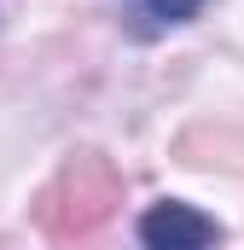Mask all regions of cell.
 <instances>
[{
	"mask_svg": "<svg viewBox=\"0 0 244 250\" xmlns=\"http://www.w3.org/2000/svg\"><path fill=\"white\" fill-rule=\"evenodd\" d=\"M140 239L145 250H215L221 245V227L203 215V209H192V204H157V209H145V221H140Z\"/></svg>",
	"mask_w": 244,
	"mask_h": 250,
	"instance_id": "2",
	"label": "cell"
},
{
	"mask_svg": "<svg viewBox=\"0 0 244 250\" xmlns=\"http://www.w3.org/2000/svg\"><path fill=\"white\" fill-rule=\"evenodd\" d=\"M117 204H122V175L111 169V157L81 151V157H70L59 175L41 187L35 221H41L53 239H81V233H93L99 221H111Z\"/></svg>",
	"mask_w": 244,
	"mask_h": 250,
	"instance_id": "1",
	"label": "cell"
},
{
	"mask_svg": "<svg viewBox=\"0 0 244 250\" xmlns=\"http://www.w3.org/2000/svg\"><path fill=\"white\" fill-rule=\"evenodd\" d=\"M198 6H203V0H145V23H151V29H163V23H186Z\"/></svg>",
	"mask_w": 244,
	"mask_h": 250,
	"instance_id": "3",
	"label": "cell"
}]
</instances>
